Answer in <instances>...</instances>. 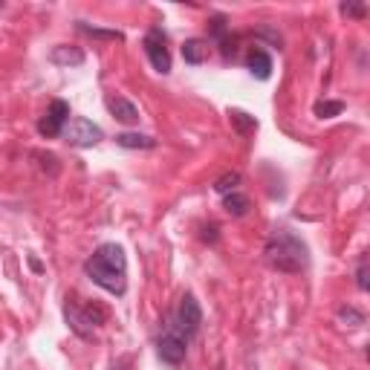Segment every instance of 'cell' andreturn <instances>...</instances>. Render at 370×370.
Returning <instances> with one entry per match:
<instances>
[{
    "mask_svg": "<svg viewBox=\"0 0 370 370\" xmlns=\"http://www.w3.org/2000/svg\"><path fill=\"white\" fill-rule=\"evenodd\" d=\"M84 272L92 284L107 290L110 295H125L127 290V258L125 249L116 243H102L87 258Z\"/></svg>",
    "mask_w": 370,
    "mask_h": 370,
    "instance_id": "cell-1",
    "label": "cell"
},
{
    "mask_svg": "<svg viewBox=\"0 0 370 370\" xmlns=\"http://www.w3.org/2000/svg\"><path fill=\"white\" fill-rule=\"evenodd\" d=\"M70 122V105L64 99H56L46 110V116L38 122V133L46 136V139H56L64 133V125Z\"/></svg>",
    "mask_w": 370,
    "mask_h": 370,
    "instance_id": "cell-7",
    "label": "cell"
},
{
    "mask_svg": "<svg viewBox=\"0 0 370 370\" xmlns=\"http://www.w3.org/2000/svg\"><path fill=\"white\" fill-rule=\"evenodd\" d=\"M356 287L361 290V292H367V258H361L359 260V266H356Z\"/></svg>",
    "mask_w": 370,
    "mask_h": 370,
    "instance_id": "cell-21",
    "label": "cell"
},
{
    "mask_svg": "<svg viewBox=\"0 0 370 370\" xmlns=\"http://www.w3.org/2000/svg\"><path fill=\"white\" fill-rule=\"evenodd\" d=\"M339 318L347 321V327H361V324H364V315H361L359 310H353V307H342V310H339Z\"/></svg>",
    "mask_w": 370,
    "mask_h": 370,
    "instance_id": "cell-19",
    "label": "cell"
},
{
    "mask_svg": "<svg viewBox=\"0 0 370 370\" xmlns=\"http://www.w3.org/2000/svg\"><path fill=\"white\" fill-rule=\"evenodd\" d=\"M223 208H226L231 217H243V214L249 211V197L240 194V191H231V194L223 197Z\"/></svg>",
    "mask_w": 370,
    "mask_h": 370,
    "instance_id": "cell-14",
    "label": "cell"
},
{
    "mask_svg": "<svg viewBox=\"0 0 370 370\" xmlns=\"http://www.w3.org/2000/svg\"><path fill=\"white\" fill-rule=\"evenodd\" d=\"M145 56H148V61L154 64V70L157 73H162V75H168L171 73V50H168V41H165V35H162V29H148V35H145Z\"/></svg>",
    "mask_w": 370,
    "mask_h": 370,
    "instance_id": "cell-6",
    "label": "cell"
},
{
    "mask_svg": "<svg viewBox=\"0 0 370 370\" xmlns=\"http://www.w3.org/2000/svg\"><path fill=\"white\" fill-rule=\"evenodd\" d=\"M238 185H240V174L238 171H228V174H223L217 182H214V191L217 194H231V191H238Z\"/></svg>",
    "mask_w": 370,
    "mask_h": 370,
    "instance_id": "cell-16",
    "label": "cell"
},
{
    "mask_svg": "<svg viewBox=\"0 0 370 370\" xmlns=\"http://www.w3.org/2000/svg\"><path fill=\"white\" fill-rule=\"evenodd\" d=\"M81 32H87V35H92V38H107V41H122V32H113V29H92V26H78Z\"/></svg>",
    "mask_w": 370,
    "mask_h": 370,
    "instance_id": "cell-20",
    "label": "cell"
},
{
    "mask_svg": "<svg viewBox=\"0 0 370 370\" xmlns=\"http://www.w3.org/2000/svg\"><path fill=\"white\" fill-rule=\"evenodd\" d=\"M228 119H231V125L238 127V133H252V130H258V119L249 116V113H243V110H228Z\"/></svg>",
    "mask_w": 370,
    "mask_h": 370,
    "instance_id": "cell-15",
    "label": "cell"
},
{
    "mask_svg": "<svg viewBox=\"0 0 370 370\" xmlns=\"http://www.w3.org/2000/svg\"><path fill=\"white\" fill-rule=\"evenodd\" d=\"M339 12H342V15H347V18H364V15H367L364 4H342V6H339Z\"/></svg>",
    "mask_w": 370,
    "mask_h": 370,
    "instance_id": "cell-22",
    "label": "cell"
},
{
    "mask_svg": "<svg viewBox=\"0 0 370 370\" xmlns=\"http://www.w3.org/2000/svg\"><path fill=\"white\" fill-rule=\"evenodd\" d=\"M157 353H159V359H162L165 364H171V367H176V364L185 361V353H189V339L179 333L176 324H168V327L162 330V336H159V342H157Z\"/></svg>",
    "mask_w": 370,
    "mask_h": 370,
    "instance_id": "cell-3",
    "label": "cell"
},
{
    "mask_svg": "<svg viewBox=\"0 0 370 370\" xmlns=\"http://www.w3.org/2000/svg\"><path fill=\"white\" fill-rule=\"evenodd\" d=\"M174 324L179 327V333L185 336V339H194L197 333H200V324H203V310H200V304H197V298L194 295H182V301H179V310H176V318H174Z\"/></svg>",
    "mask_w": 370,
    "mask_h": 370,
    "instance_id": "cell-5",
    "label": "cell"
},
{
    "mask_svg": "<svg viewBox=\"0 0 370 370\" xmlns=\"http://www.w3.org/2000/svg\"><path fill=\"white\" fill-rule=\"evenodd\" d=\"M0 9H4V4H0Z\"/></svg>",
    "mask_w": 370,
    "mask_h": 370,
    "instance_id": "cell-25",
    "label": "cell"
},
{
    "mask_svg": "<svg viewBox=\"0 0 370 370\" xmlns=\"http://www.w3.org/2000/svg\"><path fill=\"white\" fill-rule=\"evenodd\" d=\"M208 53H211V46H208V41H203V38H191V41L182 43V58H185V64L200 67V64L208 61Z\"/></svg>",
    "mask_w": 370,
    "mask_h": 370,
    "instance_id": "cell-11",
    "label": "cell"
},
{
    "mask_svg": "<svg viewBox=\"0 0 370 370\" xmlns=\"http://www.w3.org/2000/svg\"><path fill=\"white\" fill-rule=\"evenodd\" d=\"M105 105H107V110L113 113V119H119L122 125H136L139 122V110H136V105L130 102V99H125V96H110L105 99Z\"/></svg>",
    "mask_w": 370,
    "mask_h": 370,
    "instance_id": "cell-9",
    "label": "cell"
},
{
    "mask_svg": "<svg viewBox=\"0 0 370 370\" xmlns=\"http://www.w3.org/2000/svg\"><path fill=\"white\" fill-rule=\"evenodd\" d=\"M64 139L73 148H92V145H99L105 139V130L99 125H92L90 119H84V116H75V119H70L64 125Z\"/></svg>",
    "mask_w": 370,
    "mask_h": 370,
    "instance_id": "cell-4",
    "label": "cell"
},
{
    "mask_svg": "<svg viewBox=\"0 0 370 370\" xmlns=\"http://www.w3.org/2000/svg\"><path fill=\"white\" fill-rule=\"evenodd\" d=\"M246 67H249V73H252L255 78H260V81H266V78L272 75V58H269L266 50H260V46H252V50H249Z\"/></svg>",
    "mask_w": 370,
    "mask_h": 370,
    "instance_id": "cell-10",
    "label": "cell"
},
{
    "mask_svg": "<svg viewBox=\"0 0 370 370\" xmlns=\"http://www.w3.org/2000/svg\"><path fill=\"white\" fill-rule=\"evenodd\" d=\"M81 310H84V315H87V321L92 324V327H99V324H105V318H107L105 307H99V304H87Z\"/></svg>",
    "mask_w": 370,
    "mask_h": 370,
    "instance_id": "cell-18",
    "label": "cell"
},
{
    "mask_svg": "<svg viewBox=\"0 0 370 370\" xmlns=\"http://www.w3.org/2000/svg\"><path fill=\"white\" fill-rule=\"evenodd\" d=\"M29 266H32V272H43V266H41V260H35V258H29Z\"/></svg>",
    "mask_w": 370,
    "mask_h": 370,
    "instance_id": "cell-23",
    "label": "cell"
},
{
    "mask_svg": "<svg viewBox=\"0 0 370 370\" xmlns=\"http://www.w3.org/2000/svg\"><path fill=\"white\" fill-rule=\"evenodd\" d=\"M64 318H67L70 330H73L78 339H92V324L87 321L84 310H81L78 304H73L70 298H67V304H64Z\"/></svg>",
    "mask_w": 370,
    "mask_h": 370,
    "instance_id": "cell-8",
    "label": "cell"
},
{
    "mask_svg": "<svg viewBox=\"0 0 370 370\" xmlns=\"http://www.w3.org/2000/svg\"><path fill=\"white\" fill-rule=\"evenodd\" d=\"M110 370H127V361H125V359H122V361H116V364H113V367H110Z\"/></svg>",
    "mask_w": 370,
    "mask_h": 370,
    "instance_id": "cell-24",
    "label": "cell"
},
{
    "mask_svg": "<svg viewBox=\"0 0 370 370\" xmlns=\"http://www.w3.org/2000/svg\"><path fill=\"white\" fill-rule=\"evenodd\" d=\"M116 145H122V148H127V151H151V148H157V139L154 136H145V133H119L116 136Z\"/></svg>",
    "mask_w": 370,
    "mask_h": 370,
    "instance_id": "cell-12",
    "label": "cell"
},
{
    "mask_svg": "<svg viewBox=\"0 0 370 370\" xmlns=\"http://www.w3.org/2000/svg\"><path fill=\"white\" fill-rule=\"evenodd\" d=\"M263 255H266V263L272 269H278V272H290L292 275V272H301L307 266V246L284 228L275 231V235L266 240Z\"/></svg>",
    "mask_w": 370,
    "mask_h": 370,
    "instance_id": "cell-2",
    "label": "cell"
},
{
    "mask_svg": "<svg viewBox=\"0 0 370 370\" xmlns=\"http://www.w3.org/2000/svg\"><path fill=\"white\" fill-rule=\"evenodd\" d=\"M344 110V102H318L315 105V116L318 119H333Z\"/></svg>",
    "mask_w": 370,
    "mask_h": 370,
    "instance_id": "cell-17",
    "label": "cell"
},
{
    "mask_svg": "<svg viewBox=\"0 0 370 370\" xmlns=\"http://www.w3.org/2000/svg\"><path fill=\"white\" fill-rule=\"evenodd\" d=\"M50 61L58 67H78V64H84V53L78 46H56L50 53Z\"/></svg>",
    "mask_w": 370,
    "mask_h": 370,
    "instance_id": "cell-13",
    "label": "cell"
}]
</instances>
